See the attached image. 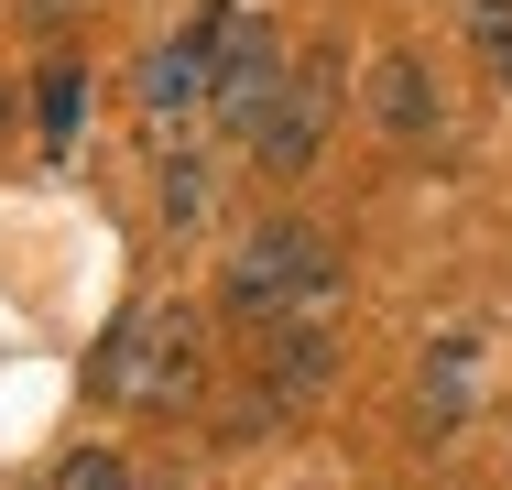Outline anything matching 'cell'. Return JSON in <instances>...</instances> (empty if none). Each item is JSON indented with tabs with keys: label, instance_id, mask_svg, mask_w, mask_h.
Segmentation results:
<instances>
[{
	"label": "cell",
	"instance_id": "obj_4",
	"mask_svg": "<svg viewBox=\"0 0 512 490\" xmlns=\"http://www.w3.org/2000/svg\"><path fill=\"white\" fill-rule=\"evenodd\" d=\"M327 109H338V44H316L306 66H284V88H273V109H262L251 153H262L273 175H306V164H316V131H327Z\"/></svg>",
	"mask_w": 512,
	"mask_h": 490
},
{
	"label": "cell",
	"instance_id": "obj_1",
	"mask_svg": "<svg viewBox=\"0 0 512 490\" xmlns=\"http://www.w3.org/2000/svg\"><path fill=\"white\" fill-rule=\"evenodd\" d=\"M197 316L186 305H131L120 327L99 338V360H88V382L109 403H142V414H164V403H186L197 392Z\"/></svg>",
	"mask_w": 512,
	"mask_h": 490
},
{
	"label": "cell",
	"instance_id": "obj_10",
	"mask_svg": "<svg viewBox=\"0 0 512 490\" xmlns=\"http://www.w3.org/2000/svg\"><path fill=\"white\" fill-rule=\"evenodd\" d=\"M55 490H131V469H120L109 447H66V458H55Z\"/></svg>",
	"mask_w": 512,
	"mask_h": 490
},
{
	"label": "cell",
	"instance_id": "obj_9",
	"mask_svg": "<svg viewBox=\"0 0 512 490\" xmlns=\"http://www.w3.org/2000/svg\"><path fill=\"white\" fill-rule=\"evenodd\" d=\"M77 120H88V77H77V66H55V77H44V153H66V142H77Z\"/></svg>",
	"mask_w": 512,
	"mask_h": 490
},
{
	"label": "cell",
	"instance_id": "obj_12",
	"mask_svg": "<svg viewBox=\"0 0 512 490\" xmlns=\"http://www.w3.org/2000/svg\"><path fill=\"white\" fill-rule=\"evenodd\" d=\"M0 109H11V98H0Z\"/></svg>",
	"mask_w": 512,
	"mask_h": 490
},
{
	"label": "cell",
	"instance_id": "obj_8",
	"mask_svg": "<svg viewBox=\"0 0 512 490\" xmlns=\"http://www.w3.org/2000/svg\"><path fill=\"white\" fill-rule=\"evenodd\" d=\"M458 414H469V338H447L436 371H425V436H447Z\"/></svg>",
	"mask_w": 512,
	"mask_h": 490
},
{
	"label": "cell",
	"instance_id": "obj_3",
	"mask_svg": "<svg viewBox=\"0 0 512 490\" xmlns=\"http://www.w3.org/2000/svg\"><path fill=\"white\" fill-rule=\"evenodd\" d=\"M284 88V44H273V22L262 11H207V109L251 142L262 131V109Z\"/></svg>",
	"mask_w": 512,
	"mask_h": 490
},
{
	"label": "cell",
	"instance_id": "obj_2",
	"mask_svg": "<svg viewBox=\"0 0 512 490\" xmlns=\"http://www.w3.org/2000/svg\"><path fill=\"white\" fill-rule=\"evenodd\" d=\"M218 294H229L240 316H327V305H338V251L316 240L306 218H273V229H251V240L229 251Z\"/></svg>",
	"mask_w": 512,
	"mask_h": 490
},
{
	"label": "cell",
	"instance_id": "obj_6",
	"mask_svg": "<svg viewBox=\"0 0 512 490\" xmlns=\"http://www.w3.org/2000/svg\"><path fill=\"white\" fill-rule=\"evenodd\" d=\"M142 109H153V120L207 109V33H175V44H153V55H142Z\"/></svg>",
	"mask_w": 512,
	"mask_h": 490
},
{
	"label": "cell",
	"instance_id": "obj_7",
	"mask_svg": "<svg viewBox=\"0 0 512 490\" xmlns=\"http://www.w3.org/2000/svg\"><path fill=\"white\" fill-rule=\"evenodd\" d=\"M371 109H382V131H436V77L414 66V55H382V77H371Z\"/></svg>",
	"mask_w": 512,
	"mask_h": 490
},
{
	"label": "cell",
	"instance_id": "obj_5",
	"mask_svg": "<svg viewBox=\"0 0 512 490\" xmlns=\"http://www.w3.org/2000/svg\"><path fill=\"white\" fill-rule=\"evenodd\" d=\"M327 371H338V349H327V316H295L273 349H262V392L295 414V403H316L327 392Z\"/></svg>",
	"mask_w": 512,
	"mask_h": 490
},
{
	"label": "cell",
	"instance_id": "obj_11",
	"mask_svg": "<svg viewBox=\"0 0 512 490\" xmlns=\"http://www.w3.org/2000/svg\"><path fill=\"white\" fill-rule=\"evenodd\" d=\"M491 66H502V88H512V33H502V44H491Z\"/></svg>",
	"mask_w": 512,
	"mask_h": 490
}]
</instances>
